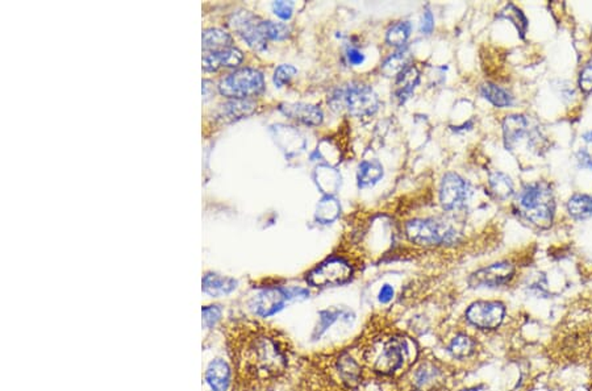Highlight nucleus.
Masks as SVG:
<instances>
[{
    "mask_svg": "<svg viewBox=\"0 0 592 391\" xmlns=\"http://www.w3.org/2000/svg\"><path fill=\"white\" fill-rule=\"evenodd\" d=\"M515 205L525 220L539 228H548L554 219L556 200L547 182H534L522 187Z\"/></svg>",
    "mask_w": 592,
    "mask_h": 391,
    "instance_id": "3",
    "label": "nucleus"
},
{
    "mask_svg": "<svg viewBox=\"0 0 592 391\" xmlns=\"http://www.w3.org/2000/svg\"><path fill=\"white\" fill-rule=\"evenodd\" d=\"M480 94L483 98L487 99L491 105L499 108L511 107L513 105V97L507 91L494 83H486L480 87Z\"/></svg>",
    "mask_w": 592,
    "mask_h": 391,
    "instance_id": "25",
    "label": "nucleus"
},
{
    "mask_svg": "<svg viewBox=\"0 0 592 391\" xmlns=\"http://www.w3.org/2000/svg\"><path fill=\"white\" fill-rule=\"evenodd\" d=\"M343 315V311L338 309H328L324 311L320 312V318H318V324L316 329H315V338H320L335 321H336L338 316Z\"/></svg>",
    "mask_w": 592,
    "mask_h": 391,
    "instance_id": "32",
    "label": "nucleus"
},
{
    "mask_svg": "<svg viewBox=\"0 0 592 391\" xmlns=\"http://www.w3.org/2000/svg\"><path fill=\"white\" fill-rule=\"evenodd\" d=\"M205 380L212 391H227L232 382V369L230 365L221 358H215L207 369Z\"/></svg>",
    "mask_w": 592,
    "mask_h": 391,
    "instance_id": "17",
    "label": "nucleus"
},
{
    "mask_svg": "<svg viewBox=\"0 0 592 391\" xmlns=\"http://www.w3.org/2000/svg\"><path fill=\"white\" fill-rule=\"evenodd\" d=\"M567 213L574 219H587L592 216V196L575 194L567 202Z\"/></svg>",
    "mask_w": 592,
    "mask_h": 391,
    "instance_id": "26",
    "label": "nucleus"
},
{
    "mask_svg": "<svg viewBox=\"0 0 592 391\" xmlns=\"http://www.w3.org/2000/svg\"><path fill=\"white\" fill-rule=\"evenodd\" d=\"M354 267L343 257H329L307 274V284L316 289L346 284L353 278Z\"/></svg>",
    "mask_w": 592,
    "mask_h": 391,
    "instance_id": "8",
    "label": "nucleus"
},
{
    "mask_svg": "<svg viewBox=\"0 0 592 391\" xmlns=\"http://www.w3.org/2000/svg\"><path fill=\"white\" fill-rule=\"evenodd\" d=\"M576 160L582 169L592 170V156L588 151L581 149L576 154Z\"/></svg>",
    "mask_w": 592,
    "mask_h": 391,
    "instance_id": "38",
    "label": "nucleus"
},
{
    "mask_svg": "<svg viewBox=\"0 0 592 391\" xmlns=\"http://www.w3.org/2000/svg\"><path fill=\"white\" fill-rule=\"evenodd\" d=\"M516 269L512 262L500 261L490 267L479 269L468 277V284L473 289L480 287H497L510 284L515 277Z\"/></svg>",
    "mask_w": 592,
    "mask_h": 391,
    "instance_id": "11",
    "label": "nucleus"
},
{
    "mask_svg": "<svg viewBox=\"0 0 592 391\" xmlns=\"http://www.w3.org/2000/svg\"><path fill=\"white\" fill-rule=\"evenodd\" d=\"M490 188H491V191H493L495 198L500 199V200H505V199L511 198L513 193H515L511 178L508 177L507 174H504V173H500V171H495L494 174L490 176Z\"/></svg>",
    "mask_w": 592,
    "mask_h": 391,
    "instance_id": "27",
    "label": "nucleus"
},
{
    "mask_svg": "<svg viewBox=\"0 0 592 391\" xmlns=\"http://www.w3.org/2000/svg\"><path fill=\"white\" fill-rule=\"evenodd\" d=\"M411 53L408 50H400L389 57L382 65V73L386 77H398L402 71L406 70L411 65Z\"/></svg>",
    "mask_w": 592,
    "mask_h": 391,
    "instance_id": "24",
    "label": "nucleus"
},
{
    "mask_svg": "<svg viewBox=\"0 0 592 391\" xmlns=\"http://www.w3.org/2000/svg\"><path fill=\"white\" fill-rule=\"evenodd\" d=\"M408 240L421 247L445 245L457 241L458 233L449 224L434 219H414L406 224Z\"/></svg>",
    "mask_w": 592,
    "mask_h": 391,
    "instance_id": "6",
    "label": "nucleus"
},
{
    "mask_svg": "<svg viewBox=\"0 0 592 391\" xmlns=\"http://www.w3.org/2000/svg\"><path fill=\"white\" fill-rule=\"evenodd\" d=\"M221 115L230 120H239L252 115L256 111V103L248 99H230L221 106Z\"/></svg>",
    "mask_w": 592,
    "mask_h": 391,
    "instance_id": "22",
    "label": "nucleus"
},
{
    "mask_svg": "<svg viewBox=\"0 0 592 391\" xmlns=\"http://www.w3.org/2000/svg\"><path fill=\"white\" fill-rule=\"evenodd\" d=\"M348 60L354 66H358V65H362L363 61H365V55L357 49H349L348 50Z\"/></svg>",
    "mask_w": 592,
    "mask_h": 391,
    "instance_id": "40",
    "label": "nucleus"
},
{
    "mask_svg": "<svg viewBox=\"0 0 592 391\" xmlns=\"http://www.w3.org/2000/svg\"><path fill=\"white\" fill-rule=\"evenodd\" d=\"M475 349H477L475 340L466 335V333H460V335L454 336L451 338V344L448 347L449 353L454 358H458V360L468 358L475 352Z\"/></svg>",
    "mask_w": 592,
    "mask_h": 391,
    "instance_id": "23",
    "label": "nucleus"
},
{
    "mask_svg": "<svg viewBox=\"0 0 592 391\" xmlns=\"http://www.w3.org/2000/svg\"><path fill=\"white\" fill-rule=\"evenodd\" d=\"M392 298H394V289H392V286H389V284H383V286H382V289L380 290V295H378L380 302L383 303V304H386V303L391 302V301H392Z\"/></svg>",
    "mask_w": 592,
    "mask_h": 391,
    "instance_id": "39",
    "label": "nucleus"
},
{
    "mask_svg": "<svg viewBox=\"0 0 592 391\" xmlns=\"http://www.w3.org/2000/svg\"><path fill=\"white\" fill-rule=\"evenodd\" d=\"M279 109L287 117L294 119L301 124L310 125V127L320 125L324 120L323 111L318 107L307 105V103H284V105H281Z\"/></svg>",
    "mask_w": 592,
    "mask_h": 391,
    "instance_id": "14",
    "label": "nucleus"
},
{
    "mask_svg": "<svg viewBox=\"0 0 592 391\" xmlns=\"http://www.w3.org/2000/svg\"><path fill=\"white\" fill-rule=\"evenodd\" d=\"M468 198V186L466 181L456 173L445 174L440 186V202L448 210H458L466 203Z\"/></svg>",
    "mask_w": 592,
    "mask_h": 391,
    "instance_id": "13",
    "label": "nucleus"
},
{
    "mask_svg": "<svg viewBox=\"0 0 592 391\" xmlns=\"http://www.w3.org/2000/svg\"><path fill=\"white\" fill-rule=\"evenodd\" d=\"M419 80H420V74H419V71H417L415 66H412V65L399 74L397 77V91L395 92H397V98L400 100V103H404L407 99L414 94L416 86L419 85Z\"/></svg>",
    "mask_w": 592,
    "mask_h": 391,
    "instance_id": "19",
    "label": "nucleus"
},
{
    "mask_svg": "<svg viewBox=\"0 0 592 391\" xmlns=\"http://www.w3.org/2000/svg\"><path fill=\"white\" fill-rule=\"evenodd\" d=\"M244 60V54L236 48H228L216 52H208L203 55V69L216 71L221 68H236Z\"/></svg>",
    "mask_w": 592,
    "mask_h": 391,
    "instance_id": "15",
    "label": "nucleus"
},
{
    "mask_svg": "<svg viewBox=\"0 0 592 391\" xmlns=\"http://www.w3.org/2000/svg\"><path fill=\"white\" fill-rule=\"evenodd\" d=\"M466 320L471 326L485 331L500 327L505 316V306L497 301H478L466 310Z\"/></svg>",
    "mask_w": 592,
    "mask_h": 391,
    "instance_id": "9",
    "label": "nucleus"
},
{
    "mask_svg": "<svg viewBox=\"0 0 592 391\" xmlns=\"http://www.w3.org/2000/svg\"><path fill=\"white\" fill-rule=\"evenodd\" d=\"M232 369L230 391H275L294 365L290 338L259 320H230L222 326Z\"/></svg>",
    "mask_w": 592,
    "mask_h": 391,
    "instance_id": "1",
    "label": "nucleus"
},
{
    "mask_svg": "<svg viewBox=\"0 0 592 391\" xmlns=\"http://www.w3.org/2000/svg\"><path fill=\"white\" fill-rule=\"evenodd\" d=\"M579 87L583 92H591L592 91V57L590 61L586 63L583 69L579 74Z\"/></svg>",
    "mask_w": 592,
    "mask_h": 391,
    "instance_id": "34",
    "label": "nucleus"
},
{
    "mask_svg": "<svg viewBox=\"0 0 592 391\" xmlns=\"http://www.w3.org/2000/svg\"><path fill=\"white\" fill-rule=\"evenodd\" d=\"M461 391H475V389H466V390H461Z\"/></svg>",
    "mask_w": 592,
    "mask_h": 391,
    "instance_id": "42",
    "label": "nucleus"
},
{
    "mask_svg": "<svg viewBox=\"0 0 592 391\" xmlns=\"http://www.w3.org/2000/svg\"><path fill=\"white\" fill-rule=\"evenodd\" d=\"M383 177V166L380 161H363L358 166L357 181L358 186L370 187L378 183Z\"/></svg>",
    "mask_w": 592,
    "mask_h": 391,
    "instance_id": "21",
    "label": "nucleus"
},
{
    "mask_svg": "<svg viewBox=\"0 0 592 391\" xmlns=\"http://www.w3.org/2000/svg\"><path fill=\"white\" fill-rule=\"evenodd\" d=\"M202 41H203L204 52L208 53V52H216V50L232 48L233 38L228 32L222 31L220 28H210L204 31Z\"/></svg>",
    "mask_w": 592,
    "mask_h": 391,
    "instance_id": "20",
    "label": "nucleus"
},
{
    "mask_svg": "<svg viewBox=\"0 0 592 391\" xmlns=\"http://www.w3.org/2000/svg\"><path fill=\"white\" fill-rule=\"evenodd\" d=\"M528 132V120L522 115L505 116L503 122L504 145L507 149L513 148L522 141V137Z\"/></svg>",
    "mask_w": 592,
    "mask_h": 391,
    "instance_id": "16",
    "label": "nucleus"
},
{
    "mask_svg": "<svg viewBox=\"0 0 592 391\" xmlns=\"http://www.w3.org/2000/svg\"><path fill=\"white\" fill-rule=\"evenodd\" d=\"M411 35V24L407 21H399L391 26L386 33V41L391 46H403Z\"/></svg>",
    "mask_w": 592,
    "mask_h": 391,
    "instance_id": "29",
    "label": "nucleus"
},
{
    "mask_svg": "<svg viewBox=\"0 0 592 391\" xmlns=\"http://www.w3.org/2000/svg\"><path fill=\"white\" fill-rule=\"evenodd\" d=\"M298 70L291 66V65H281L279 68H276L274 73V85L276 87H283L284 85L290 83V80L296 75Z\"/></svg>",
    "mask_w": 592,
    "mask_h": 391,
    "instance_id": "33",
    "label": "nucleus"
},
{
    "mask_svg": "<svg viewBox=\"0 0 592 391\" xmlns=\"http://www.w3.org/2000/svg\"><path fill=\"white\" fill-rule=\"evenodd\" d=\"M273 11H274V14L278 18L289 20L292 16L294 3H291V1H274L273 3Z\"/></svg>",
    "mask_w": 592,
    "mask_h": 391,
    "instance_id": "36",
    "label": "nucleus"
},
{
    "mask_svg": "<svg viewBox=\"0 0 592 391\" xmlns=\"http://www.w3.org/2000/svg\"><path fill=\"white\" fill-rule=\"evenodd\" d=\"M237 287V281L230 277H221L213 273H207L203 277V291L211 296L228 295Z\"/></svg>",
    "mask_w": 592,
    "mask_h": 391,
    "instance_id": "18",
    "label": "nucleus"
},
{
    "mask_svg": "<svg viewBox=\"0 0 592 391\" xmlns=\"http://www.w3.org/2000/svg\"><path fill=\"white\" fill-rule=\"evenodd\" d=\"M290 298H292L290 289L286 290L282 287H267L252 298L249 307L257 316L267 318L282 310L284 303Z\"/></svg>",
    "mask_w": 592,
    "mask_h": 391,
    "instance_id": "12",
    "label": "nucleus"
},
{
    "mask_svg": "<svg viewBox=\"0 0 592 391\" xmlns=\"http://www.w3.org/2000/svg\"><path fill=\"white\" fill-rule=\"evenodd\" d=\"M265 90L264 74L257 69L244 68L230 73L219 85L221 95L230 99H245L257 97Z\"/></svg>",
    "mask_w": 592,
    "mask_h": 391,
    "instance_id": "7",
    "label": "nucleus"
},
{
    "mask_svg": "<svg viewBox=\"0 0 592 391\" xmlns=\"http://www.w3.org/2000/svg\"><path fill=\"white\" fill-rule=\"evenodd\" d=\"M500 18H505V20H510L511 23H512L515 28L517 29V32H519V35L522 38L525 37L527 35V31H528V18L527 16L524 15V12H522V9H517L515 4L512 3H510V4H507L505 7H504L502 11H500V15H499Z\"/></svg>",
    "mask_w": 592,
    "mask_h": 391,
    "instance_id": "28",
    "label": "nucleus"
},
{
    "mask_svg": "<svg viewBox=\"0 0 592 391\" xmlns=\"http://www.w3.org/2000/svg\"><path fill=\"white\" fill-rule=\"evenodd\" d=\"M329 105L336 111H345L355 117L372 116L380 108V99L375 91L365 83L352 82L337 89L330 98Z\"/></svg>",
    "mask_w": 592,
    "mask_h": 391,
    "instance_id": "5",
    "label": "nucleus"
},
{
    "mask_svg": "<svg viewBox=\"0 0 592 391\" xmlns=\"http://www.w3.org/2000/svg\"><path fill=\"white\" fill-rule=\"evenodd\" d=\"M583 140L586 142H592V131L583 134Z\"/></svg>",
    "mask_w": 592,
    "mask_h": 391,
    "instance_id": "41",
    "label": "nucleus"
},
{
    "mask_svg": "<svg viewBox=\"0 0 592 391\" xmlns=\"http://www.w3.org/2000/svg\"><path fill=\"white\" fill-rule=\"evenodd\" d=\"M350 350L362 366L366 380L372 377L392 385L421 355L415 338L387 318H370Z\"/></svg>",
    "mask_w": 592,
    "mask_h": 391,
    "instance_id": "2",
    "label": "nucleus"
},
{
    "mask_svg": "<svg viewBox=\"0 0 592 391\" xmlns=\"http://www.w3.org/2000/svg\"><path fill=\"white\" fill-rule=\"evenodd\" d=\"M261 29H262V32H264V35H265L267 40H278V41L286 40L291 32L290 27L283 24V23L264 21V20L261 23Z\"/></svg>",
    "mask_w": 592,
    "mask_h": 391,
    "instance_id": "30",
    "label": "nucleus"
},
{
    "mask_svg": "<svg viewBox=\"0 0 592 391\" xmlns=\"http://www.w3.org/2000/svg\"><path fill=\"white\" fill-rule=\"evenodd\" d=\"M221 309L219 306H207L203 309V324L207 328H212L213 326L220 320Z\"/></svg>",
    "mask_w": 592,
    "mask_h": 391,
    "instance_id": "35",
    "label": "nucleus"
},
{
    "mask_svg": "<svg viewBox=\"0 0 592 391\" xmlns=\"http://www.w3.org/2000/svg\"><path fill=\"white\" fill-rule=\"evenodd\" d=\"M445 365L421 352L415 364L394 383L397 391H442L445 387Z\"/></svg>",
    "mask_w": 592,
    "mask_h": 391,
    "instance_id": "4",
    "label": "nucleus"
},
{
    "mask_svg": "<svg viewBox=\"0 0 592 391\" xmlns=\"http://www.w3.org/2000/svg\"><path fill=\"white\" fill-rule=\"evenodd\" d=\"M261 23L262 20L249 11H239L230 18V27L247 41L252 49L259 52L267 48V38L261 29Z\"/></svg>",
    "mask_w": 592,
    "mask_h": 391,
    "instance_id": "10",
    "label": "nucleus"
},
{
    "mask_svg": "<svg viewBox=\"0 0 592 391\" xmlns=\"http://www.w3.org/2000/svg\"><path fill=\"white\" fill-rule=\"evenodd\" d=\"M434 28V15H432V12H431L429 9H426L424 12V16H423V23H421V28H420V29H421V32L425 33V35H429V33H432Z\"/></svg>",
    "mask_w": 592,
    "mask_h": 391,
    "instance_id": "37",
    "label": "nucleus"
},
{
    "mask_svg": "<svg viewBox=\"0 0 592 391\" xmlns=\"http://www.w3.org/2000/svg\"><path fill=\"white\" fill-rule=\"evenodd\" d=\"M340 213V205L337 203L336 199L332 196H327L321 200L318 205V219L324 223H330L335 220Z\"/></svg>",
    "mask_w": 592,
    "mask_h": 391,
    "instance_id": "31",
    "label": "nucleus"
}]
</instances>
